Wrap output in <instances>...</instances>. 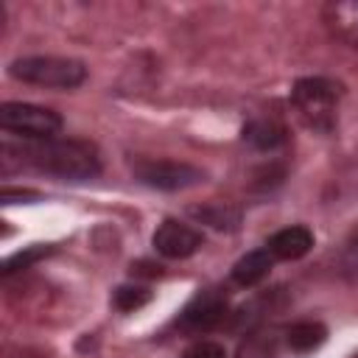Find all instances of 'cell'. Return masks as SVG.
Wrapping results in <instances>:
<instances>
[{
  "label": "cell",
  "mask_w": 358,
  "mask_h": 358,
  "mask_svg": "<svg viewBox=\"0 0 358 358\" xmlns=\"http://www.w3.org/2000/svg\"><path fill=\"white\" fill-rule=\"evenodd\" d=\"M8 73L25 84L53 87V90H73L87 78V67L64 56H25L11 62Z\"/></svg>",
  "instance_id": "7a4b0ae2"
},
{
  "label": "cell",
  "mask_w": 358,
  "mask_h": 358,
  "mask_svg": "<svg viewBox=\"0 0 358 358\" xmlns=\"http://www.w3.org/2000/svg\"><path fill=\"white\" fill-rule=\"evenodd\" d=\"M327 22L341 39H347L350 45L358 48V3L355 0L327 6Z\"/></svg>",
  "instance_id": "30bf717a"
},
{
  "label": "cell",
  "mask_w": 358,
  "mask_h": 358,
  "mask_svg": "<svg viewBox=\"0 0 358 358\" xmlns=\"http://www.w3.org/2000/svg\"><path fill=\"white\" fill-rule=\"evenodd\" d=\"M131 271H134V274H148V277H157V274H159V266H151V263H137V266H131Z\"/></svg>",
  "instance_id": "ac0fdd59"
},
{
  "label": "cell",
  "mask_w": 358,
  "mask_h": 358,
  "mask_svg": "<svg viewBox=\"0 0 358 358\" xmlns=\"http://www.w3.org/2000/svg\"><path fill=\"white\" fill-rule=\"evenodd\" d=\"M313 246V235L305 227H285L280 232H274L266 243V249L271 252L274 260H296L302 255H308Z\"/></svg>",
  "instance_id": "ba28073f"
},
{
  "label": "cell",
  "mask_w": 358,
  "mask_h": 358,
  "mask_svg": "<svg viewBox=\"0 0 358 358\" xmlns=\"http://www.w3.org/2000/svg\"><path fill=\"white\" fill-rule=\"evenodd\" d=\"M352 358H358V355H352Z\"/></svg>",
  "instance_id": "d6986e66"
},
{
  "label": "cell",
  "mask_w": 358,
  "mask_h": 358,
  "mask_svg": "<svg viewBox=\"0 0 358 358\" xmlns=\"http://www.w3.org/2000/svg\"><path fill=\"white\" fill-rule=\"evenodd\" d=\"M271 252L268 249H255V252H246L235 266H232V282L249 288V285H257L263 277H268L271 271Z\"/></svg>",
  "instance_id": "9c48e42d"
},
{
  "label": "cell",
  "mask_w": 358,
  "mask_h": 358,
  "mask_svg": "<svg viewBox=\"0 0 358 358\" xmlns=\"http://www.w3.org/2000/svg\"><path fill=\"white\" fill-rule=\"evenodd\" d=\"M190 215L199 221L215 227V229H235L238 227V210L224 207V204H204V207H190Z\"/></svg>",
  "instance_id": "4fadbf2b"
},
{
  "label": "cell",
  "mask_w": 358,
  "mask_h": 358,
  "mask_svg": "<svg viewBox=\"0 0 358 358\" xmlns=\"http://www.w3.org/2000/svg\"><path fill=\"white\" fill-rule=\"evenodd\" d=\"M50 249L48 246H28L25 252H17V255H11L8 260H6V274H11V271H17V268H25V266H31L34 260H39L42 255H48Z\"/></svg>",
  "instance_id": "9a60e30c"
},
{
  "label": "cell",
  "mask_w": 358,
  "mask_h": 358,
  "mask_svg": "<svg viewBox=\"0 0 358 358\" xmlns=\"http://www.w3.org/2000/svg\"><path fill=\"white\" fill-rule=\"evenodd\" d=\"M0 126L14 134L36 137V140H53L62 129V117L53 109L36 106V103H22V101H8L0 106Z\"/></svg>",
  "instance_id": "277c9868"
},
{
  "label": "cell",
  "mask_w": 358,
  "mask_h": 358,
  "mask_svg": "<svg viewBox=\"0 0 358 358\" xmlns=\"http://www.w3.org/2000/svg\"><path fill=\"white\" fill-rule=\"evenodd\" d=\"M201 246V232H196L193 227L187 224H179V221H162L154 232V249L165 257H190L196 249Z\"/></svg>",
  "instance_id": "8992f818"
},
{
  "label": "cell",
  "mask_w": 358,
  "mask_h": 358,
  "mask_svg": "<svg viewBox=\"0 0 358 358\" xmlns=\"http://www.w3.org/2000/svg\"><path fill=\"white\" fill-rule=\"evenodd\" d=\"M243 140H249L260 151H268V148H277L285 140V131L274 120H252L243 129Z\"/></svg>",
  "instance_id": "7c38bea8"
},
{
  "label": "cell",
  "mask_w": 358,
  "mask_h": 358,
  "mask_svg": "<svg viewBox=\"0 0 358 358\" xmlns=\"http://www.w3.org/2000/svg\"><path fill=\"white\" fill-rule=\"evenodd\" d=\"M227 316V296L215 288L201 291L199 296H193V302L185 308L182 313V327L190 330H210L215 327L221 319Z\"/></svg>",
  "instance_id": "52a82bcc"
},
{
  "label": "cell",
  "mask_w": 358,
  "mask_h": 358,
  "mask_svg": "<svg viewBox=\"0 0 358 358\" xmlns=\"http://www.w3.org/2000/svg\"><path fill=\"white\" fill-rule=\"evenodd\" d=\"M134 176L157 190H185L199 182H204V173L190 165V162H176V159H137L134 162Z\"/></svg>",
  "instance_id": "5b68a950"
},
{
  "label": "cell",
  "mask_w": 358,
  "mask_h": 358,
  "mask_svg": "<svg viewBox=\"0 0 358 358\" xmlns=\"http://www.w3.org/2000/svg\"><path fill=\"white\" fill-rule=\"evenodd\" d=\"M36 199H39V193H34V190H11V187L3 190L6 204H28V201H36Z\"/></svg>",
  "instance_id": "e0dca14e"
},
{
  "label": "cell",
  "mask_w": 358,
  "mask_h": 358,
  "mask_svg": "<svg viewBox=\"0 0 358 358\" xmlns=\"http://www.w3.org/2000/svg\"><path fill=\"white\" fill-rule=\"evenodd\" d=\"M341 87L327 78H299L294 84V106L313 129H333L336 123V103H338Z\"/></svg>",
  "instance_id": "3957f363"
},
{
  "label": "cell",
  "mask_w": 358,
  "mask_h": 358,
  "mask_svg": "<svg viewBox=\"0 0 358 358\" xmlns=\"http://www.w3.org/2000/svg\"><path fill=\"white\" fill-rule=\"evenodd\" d=\"M31 162L48 173H56L62 179H92L101 171V157L98 148L87 140H45L34 145Z\"/></svg>",
  "instance_id": "6da1fadb"
},
{
  "label": "cell",
  "mask_w": 358,
  "mask_h": 358,
  "mask_svg": "<svg viewBox=\"0 0 358 358\" xmlns=\"http://www.w3.org/2000/svg\"><path fill=\"white\" fill-rule=\"evenodd\" d=\"M185 358H227V352H224V347L215 344V341H196V344L185 352Z\"/></svg>",
  "instance_id": "2e32d148"
},
{
  "label": "cell",
  "mask_w": 358,
  "mask_h": 358,
  "mask_svg": "<svg viewBox=\"0 0 358 358\" xmlns=\"http://www.w3.org/2000/svg\"><path fill=\"white\" fill-rule=\"evenodd\" d=\"M288 347L294 352H313L316 347L324 344L327 338V327L319 324V322H296L288 327Z\"/></svg>",
  "instance_id": "8fae6325"
},
{
  "label": "cell",
  "mask_w": 358,
  "mask_h": 358,
  "mask_svg": "<svg viewBox=\"0 0 358 358\" xmlns=\"http://www.w3.org/2000/svg\"><path fill=\"white\" fill-rule=\"evenodd\" d=\"M148 299H151V291L148 288H143V285H120V288H115V296H112V305L117 308V310H137V308H143V305H148Z\"/></svg>",
  "instance_id": "5bb4252c"
}]
</instances>
